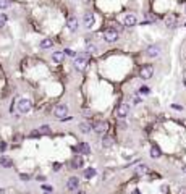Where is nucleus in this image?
I'll use <instances>...</instances> for the list:
<instances>
[{
  "label": "nucleus",
  "mask_w": 186,
  "mask_h": 194,
  "mask_svg": "<svg viewBox=\"0 0 186 194\" xmlns=\"http://www.w3.org/2000/svg\"><path fill=\"white\" fill-rule=\"evenodd\" d=\"M128 112H130V105L128 104H120L118 105V109H116V117H118V120H125L126 115H128Z\"/></svg>",
  "instance_id": "nucleus-8"
},
{
  "label": "nucleus",
  "mask_w": 186,
  "mask_h": 194,
  "mask_svg": "<svg viewBox=\"0 0 186 194\" xmlns=\"http://www.w3.org/2000/svg\"><path fill=\"white\" fill-rule=\"evenodd\" d=\"M78 150H79L81 155H89V154H91V147L87 146V142H79V146H78Z\"/></svg>",
  "instance_id": "nucleus-13"
},
{
  "label": "nucleus",
  "mask_w": 186,
  "mask_h": 194,
  "mask_svg": "<svg viewBox=\"0 0 186 194\" xmlns=\"http://www.w3.org/2000/svg\"><path fill=\"white\" fill-rule=\"evenodd\" d=\"M133 194H141V191H139V189H134V191H133Z\"/></svg>",
  "instance_id": "nucleus-36"
},
{
  "label": "nucleus",
  "mask_w": 186,
  "mask_h": 194,
  "mask_svg": "<svg viewBox=\"0 0 186 194\" xmlns=\"http://www.w3.org/2000/svg\"><path fill=\"white\" fill-rule=\"evenodd\" d=\"M185 13H186V7H185Z\"/></svg>",
  "instance_id": "nucleus-39"
},
{
  "label": "nucleus",
  "mask_w": 186,
  "mask_h": 194,
  "mask_svg": "<svg viewBox=\"0 0 186 194\" xmlns=\"http://www.w3.org/2000/svg\"><path fill=\"white\" fill-rule=\"evenodd\" d=\"M66 26H68V29H70L71 32H75V31L78 29V20H76L75 16H70V18L66 20Z\"/></svg>",
  "instance_id": "nucleus-12"
},
{
  "label": "nucleus",
  "mask_w": 186,
  "mask_h": 194,
  "mask_svg": "<svg viewBox=\"0 0 186 194\" xmlns=\"http://www.w3.org/2000/svg\"><path fill=\"white\" fill-rule=\"evenodd\" d=\"M159 54H160V47H159V45H149L147 50H146V55L147 57H151V58L157 57Z\"/></svg>",
  "instance_id": "nucleus-9"
},
{
  "label": "nucleus",
  "mask_w": 186,
  "mask_h": 194,
  "mask_svg": "<svg viewBox=\"0 0 186 194\" xmlns=\"http://www.w3.org/2000/svg\"><path fill=\"white\" fill-rule=\"evenodd\" d=\"M63 57H65L63 50H58V52H54V54H52V60L57 62V63H60L62 60H63Z\"/></svg>",
  "instance_id": "nucleus-20"
},
{
  "label": "nucleus",
  "mask_w": 186,
  "mask_h": 194,
  "mask_svg": "<svg viewBox=\"0 0 186 194\" xmlns=\"http://www.w3.org/2000/svg\"><path fill=\"white\" fill-rule=\"evenodd\" d=\"M83 23H84V28H87V29H91V28L94 26V23H96V18H94V13H91V11H87V13H84V15H83Z\"/></svg>",
  "instance_id": "nucleus-7"
},
{
  "label": "nucleus",
  "mask_w": 186,
  "mask_h": 194,
  "mask_svg": "<svg viewBox=\"0 0 186 194\" xmlns=\"http://www.w3.org/2000/svg\"><path fill=\"white\" fill-rule=\"evenodd\" d=\"M20 178H21V179H24V181H28V179H29L31 176H29L28 173H21V175H20Z\"/></svg>",
  "instance_id": "nucleus-31"
},
{
  "label": "nucleus",
  "mask_w": 186,
  "mask_h": 194,
  "mask_svg": "<svg viewBox=\"0 0 186 194\" xmlns=\"http://www.w3.org/2000/svg\"><path fill=\"white\" fill-rule=\"evenodd\" d=\"M126 121H123V120H118V123H116V128L118 129H126Z\"/></svg>",
  "instance_id": "nucleus-28"
},
{
  "label": "nucleus",
  "mask_w": 186,
  "mask_h": 194,
  "mask_svg": "<svg viewBox=\"0 0 186 194\" xmlns=\"http://www.w3.org/2000/svg\"><path fill=\"white\" fill-rule=\"evenodd\" d=\"M0 149H2V150L7 149V144H5V142H2V144H0Z\"/></svg>",
  "instance_id": "nucleus-35"
},
{
  "label": "nucleus",
  "mask_w": 186,
  "mask_h": 194,
  "mask_svg": "<svg viewBox=\"0 0 186 194\" xmlns=\"http://www.w3.org/2000/svg\"><path fill=\"white\" fill-rule=\"evenodd\" d=\"M154 73V68H152V65H142L141 70H139V78L141 79H149Z\"/></svg>",
  "instance_id": "nucleus-5"
},
{
  "label": "nucleus",
  "mask_w": 186,
  "mask_h": 194,
  "mask_svg": "<svg viewBox=\"0 0 186 194\" xmlns=\"http://www.w3.org/2000/svg\"><path fill=\"white\" fill-rule=\"evenodd\" d=\"M31 109H32V102L29 99H20L18 100V110H20L21 113H29Z\"/></svg>",
  "instance_id": "nucleus-1"
},
{
  "label": "nucleus",
  "mask_w": 186,
  "mask_h": 194,
  "mask_svg": "<svg viewBox=\"0 0 186 194\" xmlns=\"http://www.w3.org/2000/svg\"><path fill=\"white\" fill-rule=\"evenodd\" d=\"M183 171H185V173H186V165H185V167H183Z\"/></svg>",
  "instance_id": "nucleus-38"
},
{
  "label": "nucleus",
  "mask_w": 186,
  "mask_h": 194,
  "mask_svg": "<svg viewBox=\"0 0 186 194\" xmlns=\"http://www.w3.org/2000/svg\"><path fill=\"white\" fill-rule=\"evenodd\" d=\"M10 5H11L10 0H0V10H5V8H8Z\"/></svg>",
  "instance_id": "nucleus-26"
},
{
  "label": "nucleus",
  "mask_w": 186,
  "mask_h": 194,
  "mask_svg": "<svg viewBox=\"0 0 186 194\" xmlns=\"http://www.w3.org/2000/svg\"><path fill=\"white\" fill-rule=\"evenodd\" d=\"M163 21H165V24L168 26V28H175L176 26V16L175 15H167Z\"/></svg>",
  "instance_id": "nucleus-16"
},
{
  "label": "nucleus",
  "mask_w": 186,
  "mask_h": 194,
  "mask_svg": "<svg viewBox=\"0 0 186 194\" xmlns=\"http://www.w3.org/2000/svg\"><path fill=\"white\" fill-rule=\"evenodd\" d=\"M151 92V89L147 87V86H142V87H139V94H142V95H147Z\"/></svg>",
  "instance_id": "nucleus-27"
},
{
  "label": "nucleus",
  "mask_w": 186,
  "mask_h": 194,
  "mask_svg": "<svg viewBox=\"0 0 186 194\" xmlns=\"http://www.w3.org/2000/svg\"><path fill=\"white\" fill-rule=\"evenodd\" d=\"M96 173H97L96 168H92V167H91V168H86L84 170V178L89 179V178H92V176H96Z\"/></svg>",
  "instance_id": "nucleus-23"
},
{
  "label": "nucleus",
  "mask_w": 186,
  "mask_h": 194,
  "mask_svg": "<svg viewBox=\"0 0 186 194\" xmlns=\"http://www.w3.org/2000/svg\"><path fill=\"white\" fill-rule=\"evenodd\" d=\"M104 40L105 42H115V40H118V31H115L113 28H109V29L104 31Z\"/></svg>",
  "instance_id": "nucleus-2"
},
{
  "label": "nucleus",
  "mask_w": 186,
  "mask_h": 194,
  "mask_svg": "<svg viewBox=\"0 0 186 194\" xmlns=\"http://www.w3.org/2000/svg\"><path fill=\"white\" fill-rule=\"evenodd\" d=\"M37 131H39V134H45V136H49V134L52 133V131H50V128H49L47 124H42V126H40V128L37 129Z\"/></svg>",
  "instance_id": "nucleus-24"
},
{
  "label": "nucleus",
  "mask_w": 186,
  "mask_h": 194,
  "mask_svg": "<svg viewBox=\"0 0 186 194\" xmlns=\"http://www.w3.org/2000/svg\"><path fill=\"white\" fill-rule=\"evenodd\" d=\"M86 52H87V54H96V52H97V45L89 42V44L86 45Z\"/></svg>",
  "instance_id": "nucleus-25"
},
{
  "label": "nucleus",
  "mask_w": 186,
  "mask_h": 194,
  "mask_svg": "<svg viewBox=\"0 0 186 194\" xmlns=\"http://www.w3.org/2000/svg\"><path fill=\"white\" fill-rule=\"evenodd\" d=\"M78 186H79V178H76V176H71L66 181V189H70V191H75Z\"/></svg>",
  "instance_id": "nucleus-10"
},
{
  "label": "nucleus",
  "mask_w": 186,
  "mask_h": 194,
  "mask_svg": "<svg viewBox=\"0 0 186 194\" xmlns=\"http://www.w3.org/2000/svg\"><path fill=\"white\" fill-rule=\"evenodd\" d=\"M112 144H113V138H110V136H104L102 138V146L104 147H110Z\"/></svg>",
  "instance_id": "nucleus-22"
},
{
  "label": "nucleus",
  "mask_w": 186,
  "mask_h": 194,
  "mask_svg": "<svg viewBox=\"0 0 186 194\" xmlns=\"http://www.w3.org/2000/svg\"><path fill=\"white\" fill-rule=\"evenodd\" d=\"M71 167H73V168H81V167H83V157H81V154L73 157V160H71Z\"/></svg>",
  "instance_id": "nucleus-15"
},
{
  "label": "nucleus",
  "mask_w": 186,
  "mask_h": 194,
  "mask_svg": "<svg viewBox=\"0 0 186 194\" xmlns=\"http://www.w3.org/2000/svg\"><path fill=\"white\" fill-rule=\"evenodd\" d=\"M0 165L3 167V168H11V165H13V162H11L8 157H5V155H2L0 157Z\"/></svg>",
  "instance_id": "nucleus-18"
},
{
  "label": "nucleus",
  "mask_w": 186,
  "mask_h": 194,
  "mask_svg": "<svg viewBox=\"0 0 186 194\" xmlns=\"http://www.w3.org/2000/svg\"><path fill=\"white\" fill-rule=\"evenodd\" d=\"M50 47H54V40L52 39L40 40V49H50Z\"/></svg>",
  "instance_id": "nucleus-21"
},
{
  "label": "nucleus",
  "mask_w": 186,
  "mask_h": 194,
  "mask_svg": "<svg viewBox=\"0 0 186 194\" xmlns=\"http://www.w3.org/2000/svg\"><path fill=\"white\" fill-rule=\"evenodd\" d=\"M60 167H62V165L58 164V162H57V164H54V171H58V170H60Z\"/></svg>",
  "instance_id": "nucleus-34"
},
{
  "label": "nucleus",
  "mask_w": 186,
  "mask_h": 194,
  "mask_svg": "<svg viewBox=\"0 0 186 194\" xmlns=\"http://www.w3.org/2000/svg\"><path fill=\"white\" fill-rule=\"evenodd\" d=\"M76 194H84V193H83V191H78V193H76Z\"/></svg>",
  "instance_id": "nucleus-37"
},
{
  "label": "nucleus",
  "mask_w": 186,
  "mask_h": 194,
  "mask_svg": "<svg viewBox=\"0 0 186 194\" xmlns=\"http://www.w3.org/2000/svg\"><path fill=\"white\" fill-rule=\"evenodd\" d=\"M136 23H138V18H136L133 13H128V15L125 16V26L131 28V26H136Z\"/></svg>",
  "instance_id": "nucleus-11"
},
{
  "label": "nucleus",
  "mask_w": 186,
  "mask_h": 194,
  "mask_svg": "<svg viewBox=\"0 0 186 194\" xmlns=\"http://www.w3.org/2000/svg\"><path fill=\"white\" fill-rule=\"evenodd\" d=\"M91 129H92V124H91L89 121H81L79 123V131L83 133V134H87Z\"/></svg>",
  "instance_id": "nucleus-14"
},
{
  "label": "nucleus",
  "mask_w": 186,
  "mask_h": 194,
  "mask_svg": "<svg viewBox=\"0 0 186 194\" xmlns=\"http://www.w3.org/2000/svg\"><path fill=\"white\" fill-rule=\"evenodd\" d=\"M54 115H55L58 120L66 118V115H68V107H66L65 104H58L55 109H54Z\"/></svg>",
  "instance_id": "nucleus-3"
},
{
  "label": "nucleus",
  "mask_w": 186,
  "mask_h": 194,
  "mask_svg": "<svg viewBox=\"0 0 186 194\" xmlns=\"http://www.w3.org/2000/svg\"><path fill=\"white\" fill-rule=\"evenodd\" d=\"M42 189H44V191H47V193H52V191H54V189H52V186H47V184H44V186H42Z\"/></svg>",
  "instance_id": "nucleus-33"
},
{
  "label": "nucleus",
  "mask_w": 186,
  "mask_h": 194,
  "mask_svg": "<svg viewBox=\"0 0 186 194\" xmlns=\"http://www.w3.org/2000/svg\"><path fill=\"white\" fill-rule=\"evenodd\" d=\"M5 23H7V15L5 13H0V28L5 26Z\"/></svg>",
  "instance_id": "nucleus-30"
},
{
  "label": "nucleus",
  "mask_w": 186,
  "mask_h": 194,
  "mask_svg": "<svg viewBox=\"0 0 186 194\" xmlns=\"http://www.w3.org/2000/svg\"><path fill=\"white\" fill-rule=\"evenodd\" d=\"M87 65V54H79L75 57V66L78 70H84Z\"/></svg>",
  "instance_id": "nucleus-4"
},
{
  "label": "nucleus",
  "mask_w": 186,
  "mask_h": 194,
  "mask_svg": "<svg viewBox=\"0 0 186 194\" xmlns=\"http://www.w3.org/2000/svg\"><path fill=\"white\" fill-rule=\"evenodd\" d=\"M133 102H134V105L141 104V97H138V95H134V97H133Z\"/></svg>",
  "instance_id": "nucleus-32"
},
{
  "label": "nucleus",
  "mask_w": 186,
  "mask_h": 194,
  "mask_svg": "<svg viewBox=\"0 0 186 194\" xmlns=\"http://www.w3.org/2000/svg\"><path fill=\"white\" fill-rule=\"evenodd\" d=\"M63 54L68 55V57H76V52L73 49H65V50H63Z\"/></svg>",
  "instance_id": "nucleus-29"
},
{
  "label": "nucleus",
  "mask_w": 186,
  "mask_h": 194,
  "mask_svg": "<svg viewBox=\"0 0 186 194\" xmlns=\"http://www.w3.org/2000/svg\"><path fill=\"white\" fill-rule=\"evenodd\" d=\"M185 26H186V23H185Z\"/></svg>",
  "instance_id": "nucleus-40"
},
{
  "label": "nucleus",
  "mask_w": 186,
  "mask_h": 194,
  "mask_svg": "<svg viewBox=\"0 0 186 194\" xmlns=\"http://www.w3.org/2000/svg\"><path fill=\"white\" fill-rule=\"evenodd\" d=\"M92 129L96 131L97 134H105L107 133V129H109V123L107 121H96V123L92 124Z\"/></svg>",
  "instance_id": "nucleus-6"
},
{
  "label": "nucleus",
  "mask_w": 186,
  "mask_h": 194,
  "mask_svg": "<svg viewBox=\"0 0 186 194\" xmlns=\"http://www.w3.org/2000/svg\"><path fill=\"white\" fill-rule=\"evenodd\" d=\"M134 173L138 175V176H141V175H146V173H147V165H144V164L138 165V167L134 168Z\"/></svg>",
  "instance_id": "nucleus-19"
},
{
  "label": "nucleus",
  "mask_w": 186,
  "mask_h": 194,
  "mask_svg": "<svg viewBox=\"0 0 186 194\" xmlns=\"http://www.w3.org/2000/svg\"><path fill=\"white\" fill-rule=\"evenodd\" d=\"M160 155H162L160 147H159V146H156V144H152L151 146V157H152V159H159Z\"/></svg>",
  "instance_id": "nucleus-17"
}]
</instances>
